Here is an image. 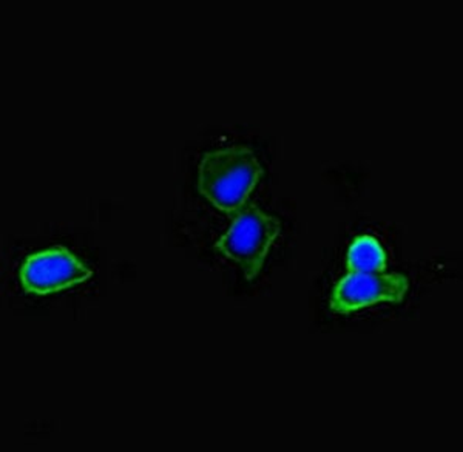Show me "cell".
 <instances>
[{"mask_svg":"<svg viewBox=\"0 0 463 452\" xmlns=\"http://www.w3.org/2000/svg\"><path fill=\"white\" fill-rule=\"evenodd\" d=\"M264 170L252 148L232 146L205 153L198 165V192L215 209L232 215L246 204Z\"/></svg>","mask_w":463,"mask_h":452,"instance_id":"6da1fadb","label":"cell"},{"mask_svg":"<svg viewBox=\"0 0 463 452\" xmlns=\"http://www.w3.org/2000/svg\"><path fill=\"white\" fill-rule=\"evenodd\" d=\"M232 215L233 221L215 242V250L237 263L244 277L252 281L263 268L264 259L281 231V222L252 202H246Z\"/></svg>","mask_w":463,"mask_h":452,"instance_id":"7a4b0ae2","label":"cell"},{"mask_svg":"<svg viewBox=\"0 0 463 452\" xmlns=\"http://www.w3.org/2000/svg\"><path fill=\"white\" fill-rule=\"evenodd\" d=\"M410 290V279L402 274L349 272L332 290L329 307L347 315L379 303L399 305Z\"/></svg>","mask_w":463,"mask_h":452,"instance_id":"3957f363","label":"cell"},{"mask_svg":"<svg viewBox=\"0 0 463 452\" xmlns=\"http://www.w3.org/2000/svg\"><path fill=\"white\" fill-rule=\"evenodd\" d=\"M91 277L80 258L62 246L33 253L22 264L19 278L27 294L48 295L84 283Z\"/></svg>","mask_w":463,"mask_h":452,"instance_id":"277c9868","label":"cell"},{"mask_svg":"<svg viewBox=\"0 0 463 452\" xmlns=\"http://www.w3.org/2000/svg\"><path fill=\"white\" fill-rule=\"evenodd\" d=\"M388 257L379 240L371 235H358L347 249L346 268L349 272H383Z\"/></svg>","mask_w":463,"mask_h":452,"instance_id":"5b68a950","label":"cell"}]
</instances>
